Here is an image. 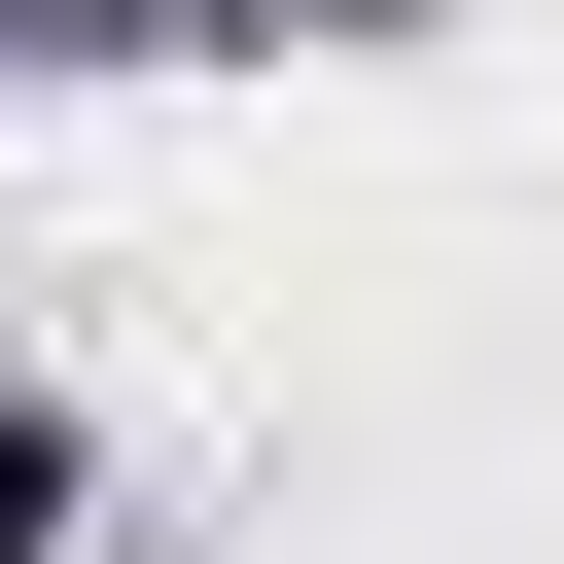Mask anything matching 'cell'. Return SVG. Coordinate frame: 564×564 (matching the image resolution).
Masks as SVG:
<instances>
[{
	"label": "cell",
	"mask_w": 564,
	"mask_h": 564,
	"mask_svg": "<svg viewBox=\"0 0 564 564\" xmlns=\"http://www.w3.org/2000/svg\"><path fill=\"white\" fill-rule=\"evenodd\" d=\"M0 564H70V423H35V388H0Z\"/></svg>",
	"instance_id": "cell-1"
}]
</instances>
